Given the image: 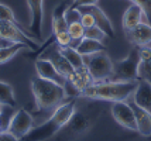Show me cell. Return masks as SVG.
<instances>
[{"label":"cell","instance_id":"obj_1","mask_svg":"<svg viewBox=\"0 0 151 141\" xmlns=\"http://www.w3.org/2000/svg\"><path fill=\"white\" fill-rule=\"evenodd\" d=\"M76 112V100L75 97H69L64 100L59 106L55 107L52 116L45 120L42 124L33 127L21 140L23 141H45L64 128L71 120L73 113Z\"/></svg>","mask_w":151,"mask_h":141},{"label":"cell","instance_id":"obj_7","mask_svg":"<svg viewBox=\"0 0 151 141\" xmlns=\"http://www.w3.org/2000/svg\"><path fill=\"white\" fill-rule=\"evenodd\" d=\"M0 37L12 40L14 42H23L27 44L31 51H37L38 49V44L34 40L30 38V35L23 31L19 23H12V21H1L0 20Z\"/></svg>","mask_w":151,"mask_h":141},{"label":"cell","instance_id":"obj_16","mask_svg":"<svg viewBox=\"0 0 151 141\" xmlns=\"http://www.w3.org/2000/svg\"><path fill=\"white\" fill-rule=\"evenodd\" d=\"M71 3H72V0H71V1L66 0V1L59 3L58 6L54 9L52 23H51V26H52V35H57V34L68 30V26H69V24H68V21H66V19H65V13H66V10L71 7Z\"/></svg>","mask_w":151,"mask_h":141},{"label":"cell","instance_id":"obj_34","mask_svg":"<svg viewBox=\"0 0 151 141\" xmlns=\"http://www.w3.org/2000/svg\"><path fill=\"white\" fill-rule=\"evenodd\" d=\"M1 133H3V128L0 127V134H1Z\"/></svg>","mask_w":151,"mask_h":141},{"label":"cell","instance_id":"obj_30","mask_svg":"<svg viewBox=\"0 0 151 141\" xmlns=\"http://www.w3.org/2000/svg\"><path fill=\"white\" fill-rule=\"evenodd\" d=\"M79 13H81V11H79ZM81 24H82L85 28H89V27L96 26V24H95V19H93V16L92 14H89V13H81Z\"/></svg>","mask_w":151,"mask_h":141},{"label":"cell","instance_id":"obj_6","mask_svg":"<svg viewBox=\"0 0 151 141\" xmlns=\"http://www.w3.org/2000/svg\"><path fill=\"white\" fill-rule=\"evenodd\" d=\"M34 127V119L33 116L27 112L26 109H19L16 113L10 117L7 123V127L4 131L10 133L16 138L21 140L24 135Z\"/></svg>","mask_w":151,"mask_h":141},{"label":"cell","instance_id":"obj_24","mask_svg":"<svg viewBox=\"0 0 151 141\" xmlns=\"http://www.w3.org/2000/svg\"><path fill=\"white\" fill-rule=\"evenodd\" d=\"M68 33L71 35L72 41H81L85 35V27L81 24V21H76V23H71L68 26Z\"/></svg>","mask_w":151,"mask_h":141},{"label":"cell","instance_id":"obj_26","mask_svg":"<svg viewBox=\"0 0 151 141\" xmlns=\"http://www.w3.org/2000/svg\"><path fill=\"white\" fill-rule=\"evenodd\" d=\"M0 20L1 21H12V23H17L16 17H14L13 10L4 3L0 1Z\"/></svg>","mask_w":151,"mask_h":141},{"label":"cell","instance_id":"obj_2","mask_svg":"<svg viewBox=\"0 0 151 141\" xmlns=\"http://www.w3.org/2000/svg\"><path fill=\"white\" fill-rule=\"evenodd\" d=\"M137 86V81H102L93 82L91 86L83 89L79 97L91 100H106V102H123L133 96Z\"/></svg>","mask_w":151,"mask_h":141},{"label":"cell","instance_id":"obj_28","mask_svg":"<svg viewBox=\"0 0 151 141\" xmlns=\"http://www.w3.org/2000/svg\"><path fill=\"white\" fill-rule=\"evenodd\" d=\"M129 1H132L134 4H138L141 7L148 23H151V0H129Z\"/></svg>","mask_w":151,"mask_h":141},{"label":"cell","instance_id":"obj_10","mask_svg":"<svg viewBox=\"0 0 151 141\" xmlns=\"http://www.w3.org/2000/svg\"><path fill=\"white\" fill-rule=\"evenodd\" d=\"M78 11L81 13H89L93 16L95 19V24L100 27L106 33V35L109 38H114L116 33H114V27H113L112 21L109 20V17L106 16V13L98 6V4H88V6H81L78 7Z\"/></svg>","mask_w":151,"mask_h":141},{"label":"cell","instance_id":"obj_8","mask_svg":"<svg viewBox=\"0 0 151 141\" xmlns=\"http://www.w3.org/2000/svg\"><path fill=\"white\" fill-rule=\"evenodd\" d=\"M112 116L122 127L132 130V131H137L136 116H134V110L130 103H127L126 100L114 102L112 104Z\"/></svg>","mask_w":151,"mask_h":141},{"label":"cell","instance_id":"obj_32","mask_svg":"<svg viewBox=\"0 0 151 141\" xmlns=\"http://www.w3.org/2000/svg\"><path fill=\"white\" fill-rule=\"evenodd\" d=\"M0 141H23V140L16 138L14 135H12L10 133H7V131H3V133L0 134Z\"/></svg>","mask_w":151,"mask_h":141},{"label":"cell","instance_id":"obj_33","mask_svg":"<svg viewBox=\"0 0 151 141\" xmlns=\"http://www.w3.org/2000/svg\"><path fill=\"white\" fill-rule=\"evenodd\" d=\"M13 44H16L14 41H12V40H7V38H3V37H0V48L10 47V45H13Z\"/></svg>","mask_w":151,"mask_h":141},{"label":"cell","instance_id":"obj_22","mask_svg":"<svg viewBox=\"0 0 151 141\" xmlns=\"http://www.w3.org/2000/svg\"><path fill=\"white\" fill-rule=\"evenodd\" d=\"M0 104L7 107H16V96H14L13 86L3 81H0Z\"/></svg>","mask_w":151,"mask_h":141},{"label":"cell","instance_id":"obj_21","mask_svg":"<svg viewBox=\"0 0 151 141\" xmlns=\"http://www.w3.org/2000/svg\"><path fill=\"white\" fill-rule=\"evenodd\" d=\"M61 52L65 55V58L69 61V64L72 65L73 69H79V68L85 67V57L79 54L78 51L72 47V45H68V47H59Z\"/></svg>","mask_w":151,"mask_h":141},{"label":"cell","instance_id":"obj_3","mask_svg":"<svg viewBox=\"0 0 151 141\" xmlns=\"http://www.w3.org/2000/svg\"><path fill=\"white\" fill-rule=\"evenodd\" d=\"M31 92L40 109H55L68 97L64 86L40 76L31 79Z\"/></svg>","mask_w":151,"mask_h":141},{"label":"cell","instance_id":"obj_18","mask_svg":"<svg viewBox=\"0 0 151 141\" xmlns=\"http://www.w3.org/2000/svg\"><path fill=\"white\" fill-rule=\"evenodd\" d=\"M73 48H75L82 57H88V55L96 54V52H106V45L102 41L86 38V37H83L81 41H78V44Z\"/></svg>","mask_w":151,"mask_h":141},{"label":"cell","instance_id":"obj_5","mask_svg":"<svg viewBox=\"0 0 151 141\" xmlns=\"http://www.w3.org/2000/svg\"><path fill=\"white\" fill-rule=\"evenodd\" d=\"M85 64L91 76H92L93 82L110 81L113 78L114 64L106 52H96V54L88 55L85 59Z\"/></svg>","mask_w":151,"mask_h":141},{"label":"cell","instance_id":"obj_35","mask_svg":"<svg viewBox=\"0 0 151 141\" xmlns=\"http://www.w3.org/2000/svg\"><path fill=\"white\" fill-rule=\"evenodd\" d=\"M1 107H3V106H1V104H0V109H1Z\"/></svg>","mask_w":151,"mask_h":141},{"label":"cell","instance_id":"obj_11","mask_svg":"<svg viewBox=\"0 0 151 141\" xmlns=\"http://www.w3.org/2000/svg\"><path fill=\"white\" fill-rule=\"evenodd\" d=\"M35 71H37V75H38L40 78H44L47 81L55 82V83H58V85L65 87L66 78L55 68V65L50 59H47V58H38V59L35 61Z\"/></svg>","mask_w":151,"mask_h":141},{"label":"cell","instance_id":"obj_13","mask_svg":"<svg viewBox=\"0 0 151 141\" xmlns=\"http://www.w3.org/2000/svg\"><path fill=\"white\" fill-rule=\"evenodd\" d=\"M126 35H127V40L133 45L145 47V45L151 44V24L147 21H141L134 28L126 31Z\"/></svg>","mask_w":151,"mask_h":141},{"label":"cell","instance_id":"obj_17","mask_svg":"<svg viewBox=\"0 0 151 141\" xmlns=\"http://www.w3.org/2000/svg\"><path fill=\"white\" fill-rule=\"evenodd\" d=\"M132 106H133V110H134V116H136L137 133H140L144 137H150L151 135V112L140 107V106L134 104V103Z\"/></svg>","mask_w":151,"mask_h":141},{"label":"cell","instance_id":"obj_25","mask_svg":"<svg viewBox=\"0 0 151 141\" xmlns=\"http://www.w3.org/2000/svg\"><path fill=\"white\" fill-rule=\"evenodd\" d=\"M83 37H86V38H92V40H98V41H102V42H103V40H105L107 35H106V33L100 27L93 26V27L85 28V35H83Z\"/></svg>","mask_w":151,"mask_h":141},{"label":"cell","instance_id":"obj_12","mask_svg":"<svg viewBox=\"0 0 151 141\" xmlns=\"http://www.w3.org/2000/svg\"><path fill=\"white\" fill-rule=\"evenodd\" d=\"M27 4L31 14L30 21V34L37 40H41L42 35V21H44V0H27Z\"/></svg>","mask_w":151,"mask_h":141},{"label":"cell","instance_id":"obj_4","mask_svg":"<svg viewBox=\"0 0 151 141\" xmlns=\"http://www.w3.org/2000/svg\"><path fill=\"white\" fill-rule=\"evenodd\" d=\"M138 65L140 47L133 45L130 52L114 64L112 81H138Z\"/></svg>","mask_w":151,"mask_h":141},{"label":"cell","instance_id":"obj_19","mask_svg":"<svg viewBox=\"0 0 151 141\" xmlns=\"http://www.w3.org/2000/svg\"><path fill=\"white\" fill-rule=\"evenodd\" d=\"M138 79H145L151 83V47H140Z\"/></svg>","mask_w":151,"mask_h":141},{"label":"cell","instance_id":"obj_14","mask_svg":"<svg viewBox=\"0 0 151 141\" xmlns=\"http://www.w3.org/2000/svg\"><path fill=\"white\" fill-rule=\"evenodd\" d=\"M133 103L151 112V83L145 79H138L133 93Z\"/></svg>","mask_w":151,"mask_h":141},{"label":"cell","instance_id":"obj_29","mask_svg":"<svg viewBox=\"0 0 151 141\" xmlns=\"http://www.w3.org/2000/svg\"><path fill=\"white\" fill-rule=\"evenodd\" d=\"M65 19H66V21H68V24L81 21V13L78 11V9H71V7H69L65 13Z\"/></svg>","mask_w":151,"mask_h":141},{"label":"cell","instance_id":"obj_15","mask_svg":"<svg viewBox=\"0 0 151 141\" xmlns=\"http://www.w3.org/2000/svg\"><path fill=\"white\" fill-rule=\"evenodd\" d=\"M141 21H147V17H145L143 9L138 6V4H134L132 3L130 6L126 9L124 14H123V19H122V26H123V30L124 31H129L134 28L137 24H140Z\"/></svg>","mask_w":151,"mask_h":141},{"label":"cell","instance_id":"obj_23","mask_svg":"<svg viewBox=\"0 0 151 141\" xmlns=\"http://www.w3.org/2000/svg\"><path fill=\"white\" fill-rule=\"evenodd\" d=\"M23 49H28V51H31L30 47H28L27 44H23V42H16V44L10 45V47L0 48V65L9 62L13 57H16V55L19 54L20 51H23Z\"/></svg>","mask_w":151,"mask_h":141},{"label":"cell","instance_id":"obj_31","mask_svg":"<svg viewBox=\"0 0 151 141\" xmlns=\"http://www.w3.org/2000/svg\"><path fill=\"white\" fill-rule=\"evenodd\" d=\"M99 0H72L71 9H78L81 6H88V4H98Z\"/></svg>","mask_w":151,"mask_h":141},{"label":"cell","instance_id":"obj_9","mask_svg":"<svg viewBox=\"0 0 151 141\" xmlns=\"http://www.w3.org/2000/svg\"><path fill=\"white\" fill-rule=\"evenodd\" d=\"M38 58H47V59H50L54 65H55V68H57V69H58L59 72L64 75L65 78H68V76L73 72L72 65H71V64H69V61L65 58V55L61 52L59 45H57V44L50 45V47L47 48L42 54L40 55Z\"/></svg>","mask_w":151,"mask_h":141},{"label":"cell","instance_id":"obj_20","mask_svg":"<svg viewBox=\"0 0 151 141\" xmlns=\"http://www.w3.org/2000/svg\"><path fill=\"white\" fill-rule=\"evenodd\" d=\"M91 126H92V119L89 117V114L75 112L65 127H68L73 133H78L79 134V133H85L86 130H89Z\"/></svg>","mask_w":151,"mask_h":141},{"label":"cell","instance_id":"obj_27","mask_svg":"<svg viewBox=\"0 0 151 141\" xmlns=\"http://www.w3.org/2000/svg\"><path fill=\"white\" fill-rule=\"evenodd\" d=\"M55 44L59 45V47H68V45H72V38H71V35H69V33H68V30L55 35Z\"/></svg>","mask_w":151,"mask_h":141}]
</instances>
